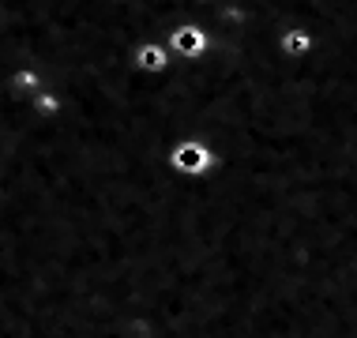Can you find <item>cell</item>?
Returning <instances> with one entry per match:
<instances>
[{
  "mask_svg": "<svg viewBox=\"0 0 357 338\" xmlns=\"http://www.w3.org/2000/svg\"><path fill=\"white\" fill-rule=\"evenodd\" d=\"M169 42H173V49L185 53V56H199L207 49V34L199 31V26H177Z\"/></svg>",
  "mask_w": 357,
  "mask_h": 338,
  "instance_id": "cell-2",
  "label": "cell"
},
{
  "mask_svg": "<svg viewBox=\"0 0 357 338\" xmlns=\"http://www.w3.org/2000/svg\"><path fill=\"white\" fill-rule=\"evenodd\" d=\"M286 49H289V53H305V49H308V38H305V34H289V38H286Z\"/></svg>",
  "mask_w": 357,
  "mask_h": 338,
  "instance_id": "cell-4",
  "label": "cell"
},
{
  "mask_svg": "<svg viewBox=\"0 0 357 338\" xmlns=\"http://www.w3.org/2000/svg\"><path fill=\"white\" fill-rule=\"evenodd\" d=\"M136 64L139 68H154V72H162V64H166V56H162L158 45H151V42H139L136 45Z\"/></svg>",
  "mask_w": 357,
  "mask_h": 338,
  "instance_id": "cell-3",
  "label": "cell"
},
{
  "mask_svg": "<svg viewBox=\"0 0 357 338\" xmlns=\"http://www.w3.org/2000/svg\"><path fill=\"white\" fill-rule=\"evenodd\" d=\"M173 166L181 173H204L211 166V154L199 147V143H181V147L173 151Z\"/></svg>",
  "mask_w": 357,
  "mask_h": 338,
  "instance_id": "cell-1",
  "label": "cell"
}]
</instances>
